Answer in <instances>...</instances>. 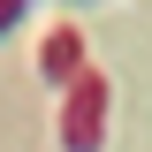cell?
<instances>
[{
  "instance_id": "6da1fadb",
  "label": "cell",
  "mask_w": 152,
  "mask_h": 152,
  "mask_svg": "<svg viewBox=\"0 0 152 152\" xmlns=\"http://www.w3.org/2000/svg\"><path fill=\"white\" fill-rule=\"evenodd\" d=\"M99 122H107V84L84 69L69 84V99H61V145L69 152H99Z\"/></svg>"
},
{
  "instance_id": "7a4b0ae2",
  "label": "cell",
  "mask_w": 152,
  "mask_h": 152,
  "mask_svg": "<svg viewBox=\"0 0 152 152\" xmlns=\"http://www.w3.org/2000/svg\"><path fill=\"white\" fill-rule=\"evenodd\" d=\"M38 76H46V84H76V76H84V38H76V23H53V31H46Z\"/></svg>"
}]
</instances>
